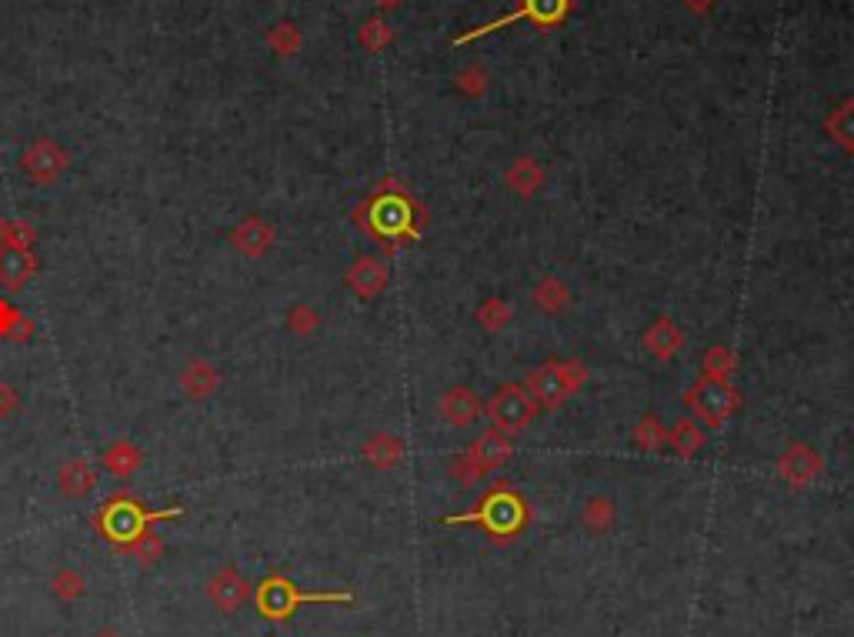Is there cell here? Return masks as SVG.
I'll return each mask as SVG.
<instances>
[{
    "mask_svg": "<svg viewBox=\"0 0 854 637\" xmlns=\"http://www.w3.org/2000/svg\"><path fill=\"white\" fill-rule=\"evenodd\" d=\"M588 381V367L581 361H548L528 377V394L538 401V407H561L568 397H574Z\"/></svg>",
    "mask_w": 854,
    "mask_h": 637,
    "instance_id": "obj_1",
    "label": "cell"
},
{
    "mask_svg": "<svg viewBox=\"0 0 854 637\" xmlns=\"http://www.w3.org/2000/svg\"><path fill=\"white\" fill-rule=\"evenodd\" d=\"M161 517H181V507L144 514L141 501H134L131 494H114L111 501H104L101 514H97V524H101V534L111 537V541L117 544V541H127V537L137 534L141 527H147L151 521H161Z\"/></svg>",
    "mask_w": 854,
    "mask_h": 637,
    "instance_id": "obj_2",
    "label": "cell"
},
{
    "mask_svg": "<svg viewBox=\"0 0 854 637\" xmlns=\"http://www.w3.org/2000/svg\"><path fill=\"white\" fill-rule=\"evenodd\" d=\"M488 417L501 434H518L538 417V401L528 394V387L508 384L488 401Z\"/></svg>",
    "mask_w": 854,
    "mask_h": 637,
    "instance_id": "obj_3",
    "label": "cell"
},
{
    "mask_svg": "<svg viewBox=\"0 0 854 637\" xmlns=\"http://www.w3.org/2000/svg\"><path fill=\"white\" fill-rule=\"evenodd\" d=\"M684 401H688L691 411L698 414L708 427H721L734 411H738V401H741V397H738V391H734L728 381L701 377V381L688 391V397H684Z\"/></svg>",
    "mask_w": 854,
    "mask_h": 637,
    "instance_id": "obj_4",
    "label": "cell"
},
{
    "mask_svg": "<svg viewBox=\"0 0 854 637\" xmlns=\"http://www.w3.org/2000/svg\"><path fill=\"white\" fill-rule=\"evenodd\" d=\"M514 454V444L508 434H501L498 427H491V431H484L478 441L471 444V451L461 454L458 461V474L464 477V481H474V477L488 474L494 471V467L508 464Z\"/></svg>",
    "mask_w": 854,
    "mask_h": 637,
    "instance_id": "obj_5",
    "label": "cell"
},
{
    "mask_svg": "<svg viewBox=\"0 0 854 637\" xmlns=\"http://www.w3.org/2000/svg\"><path fill=\"white\" fill-rule=\"evenodd\" d=\"M67 167H71V154H67L57 141H51V137H37V141L21 154V171L41 187L61 181L67 174Z\"/></svg>",
    "mask_w": 854,
    "mask_h": 637,
    "instance_id": "obj_6",
    "label": "cell"
},
{
    "mask_svg": "<svg viewBox=\"0 0 854 637\" xmlns=\"http://www.w3.org/2000/svg\"><path fill=\"white\" fill-rule=\"evenodd\" d=\"M207 601H211L217 611L224 614H234L251 601V584L247 577L237 571V567H221L217 574L207 577V587H204Z\"/></svg>",
    "mask_w": 854,
    "mask_h": 637,
    "instance_id": "obj_7",
    "label": "cell"
},
{
    "mask_svg": "<svg viewBox=\"0 0 854 637\" xmlns=\"http://www.w3.org/2000/svg\"><path fill=\"white\" fill-rule=\"evenodd\" d=\"M304 601H317L314 594H301L297 587L287 581V577H267L257 591V604H261V614L271 617V621H281V617L294 614L297 604Z\"/></svg>",
    "mask_w": 854,
    "mask_h": 637,
    "instance_id": "obj_8",
    "label": "cell"
},
{
    "mask_svg": "<svg viewBox=\"0 0 854 637\" xmlns=\"http://www.w3.org/2000/svg\"><path fill=\"white\" fill-rule=\"evenodd\" d=\"M821 471H824L821 454L814 451V447L801 444V441H794V444L784 447V454H781V461H778V474H781L788 484H794V487H808Z\"/></svg>",
    "mask_w": 854,
    "mask_h": 637,
    "instance_id": "obj_9",
    "label": "cell"
},
{
    "mask_svg": "<svg viewBox=\"0 0 854 637\" xmlns=\"http://www.w3.org/2000/svg\"><path fill=\"white\" fill-rule=\"evenodd\" d=\"M274 241H277L274 224L264 221L261 214H247L231 231V247L244 257H264L274 247Z\"/></svg>",
    "mask_w": 854,
    "mask_h": 637,
    "instance_id": "obj_10",
    "label": "cell"
},
{
    "mask_svg": "<svg viewBox=\"0 0 854 637\" xmlns=\"http://www.w3.org/2000/svg\"><path fill=\"white\" fill-rule=\"evenodd\" d=\"M344 281L357 297H367V301H371V297H377L387 287L391 271H387V264L381 257H357V261L347 267Z\"/></svg>",
    "mask_w": 854,
    "mask_h": 637,
    "instance_id": "obj_11",
    "label": "cell"
},
{
    "mask_svg": "<svg viewBox=\"0 0 854 637\" xmlns=\"http://www.w3.org/2000/svg\"><path fill=\"white\" fill-rule=\"evenodd\" d=\"M34 274H37L34 251L0 247V287H4V291H24Z\"/></svg>",
    "mask_w": 854,
    "mask_h": 637,
    "instance_id": "obj_12",
    "label": "cell"
},
{
    "mask_svg": "<svg viewBox=\"0 0 854 637\" xmlns=\"http://www.w3.org/2000/svg\"><path fill=\"white\" fill-rule=\"evenodd\" d=\"M57 487H61V494L71 497V501H84V497L97 487V471L87 457H67L61 464V471H57Z\"/></svg>",
    "mask_w": 854,
    "mask_h": 637,
    "instance_id": "obj_13",
    "label": "cell"
},
{
    "mask_svg": "<svg viewBox=\"0 0 854 637\" xmlns=\"http://www.w3.org/2000/svg\"><path fill=\"white\" fill-rule=\"evenodd\" d=\"M217 387H221V371L204 361V357H194V361L184 364L181 371V391L191 397V401H207V397L217 394Z\"/></svg>",
    "mask_w": 854,
    "mask_h": 637,
    "instance_id": "obj_14",
    "label": "cell"
},
{
    "mask_svg": "<svg viewBox=\"0 0 854 637\" xmlns=\"http://www.w3.org/2000/svg\"><path fill=\"white\" fill-rule=\"evenodd\" d=\"M438 414L454 427H468V424H474V417L481 414V401L471 387H451V391L441 397Z\"/></svg>",
    "mask_w": 854,
    "mask_h": 637,
    "instance_id": "obj_15",
    "label": "cell"
},
{
    "mask_svg": "<svg viewBox=\"0 0 854 637\" xmlns=\"http://www.w3.org/2000/svg\"><path fill=\"white\" fill-rule=\"evenodd\" d=\"M644 347H648V354L658 357V361H671V357L684 347V331L671 321V317H658V321L644 331Z\"/></svg>",
    "mask_w": 854,
    "mask_h": 637,
    "instance_id": "obj_16",
    "label": "cell"
},
{
    "mask_svg": "<svg viewBox=\"0 0 854 637\" xmlns=\"http://www.w3.org/2000/svg\"><path fill=\"white\" fill-rule=\"evenodd\" d=\"M411 204L404 201V197H381V201L374 204V231L381 237H397L404 231H411Z\"/></svg>",
    "mask_w": 854,
    "mask_h": 637,
    "instance_id": "obj_17",
    "label": "cell"
},
{
    "mask_svg": "<svg viewBox=\"0 0 854 637\" xmlns=\"http://www.w3.org/2000/svg\"><path fill=\"white\" fill-rule=\"evenodd\" d=\"M117 551L127 554V557H134V561L141 564V567H151V564L161 561V554H164V537L157 534L151 524H147V527H141L137 534L127 537V541H117Z\"/></svg>",
    "mask_w": 854,
    "mask_h": 637,
    "instance_id": "obj_18",
    "label": "cell"
},
{
    "mask_svg": "<svg viewBox=\"0 0 854 637\" xmlns=\"http://www.w3.org/2000/svg\"><path fill=\"white\" fill-rule=\"evenodd\" d=\"M401 457H404V441L391 431H377L364 444V461L374 464L377 471H391V467L401 464Z\"/></svg>",
    "mask_w": 854,
    "mask_h": 637,
    "instance_id": "obj_19",
    "label": "cell"
},
{
    "mask_svg": "<svg viewBox=\"0 0 854 637\" xmlns=\"http://www.w3.org/2000/svg\"><path fill=\"white\" fill-rule=\"evenodd\" d=\"M101 464L114 477H134L144 464V451L134 441H114V444H107Z\"/></svg>",
    "mask_w": 854,
    "mask_h": 637,
    "instance_id": "obj_20",
    "label": "cell"
},
{
    "mask_svg": "<svg viewBox=\"0 0 854 637\" xmlns=\"http://www.w3.org/2000/svg\"><path fill=\"white\" fill-rule=\"evenodd\" d=\"M504 181H508V187L514 194L534 197L541 191V184H544V171L538 167V161H531V157H518V161L511 164V171H508Z\"/></svg>",
    "mask_w": 854,
    "mask_h": 637,
    "instance_id": "obj_21",
    "label": "cell"
},
{
    "mask_svg": "<svg viewBox=\"0 0 854 637\" xmlns=\"http://www.w3.org/2000/svg\"><path fill=\"white\" fill-rule=\"evenodd\" d=\"M531 297H534V304H538L544 314H558V311L568 307L571 291H568V284H564L561 277H541V281L534 284Z\"/></svg>",
    "mask_w": 854,
    "mask_h": 637,
    "instance_id": "obj_22",
    "label": "cell"
},
{
    "mask_svg": "<svg viewBox=\"0 0 854 637\" xmlns=\"http://www.w3.org/2000/svg\"><path fill=\"white\" fill-rule=\"evenodd\" d=\"M31 334H34V324L27 321V314L17 311L11 301H4V297H0V337H4V341L24 344Z\"/></svg>",
    "mask_w": 854,
    "mask_h": 637,
    "instance_id": "obj_23",
    "label": "cell"
},
{
    "mask_svg": "<svg viewBox=\"0 0 854 637\" xmlns=\"http://www.w3.org/2000/svg\"><path fill=\"white\" fill-rule=\"evenodd\" d=\"M564 7H568V0H528V4H524L518 14L504 17V21L491 24V27H504L508 21H518V17H534L538 24H554L564 14ZM491 27H484V31H491Z\"/></svg>",
    "mask_w": 854,
    "mask_h": 637,
    "instance_id": "obj_24",
    "label": "cell"
},
{
    "mask_svg": "<svg viewBox=\"0 0 854 637\" xmlns=\"http://www.w3.org/2000/svg\"><path fill=\"white\" fill-rule=\"evenodd\" d=\"M51 594L61 597V601H77V597L87 594V577L77 567H61L51 577Z\"/></svg>",
    "mask_w": 854,
    "mask_h": 637,
    "instance_id": "obj_25",
    "label": "cell"
},
{
    "mask_svg": "<svg viewBox=\"0 0 854 637\" xmlns=\"http://www.w3.org/2000/svg\"><path fill=\"white\" fill-rule=\"evenodd\" d=\"M664 444H668L674 454L691 457V454L704 444V434H701V427L694 424V421H678V424H674L671 431H668V441H664Z\"/></svg>",
    "mask_w": 854,
    "mask_h": 637,
    "instance_id": "obj_26",
    "label": "cell"
},
{
    "mask_svg": "<svg viewBox=\"0 0 854 637\" xmlns=\"http://www.w3.org/2000/svg\"><path fill=\"white\" fill-rule=\"evenodd\" d=\"M511 304L504 301V297H488L481 307H478V324L484 327V331H504V327L511 324Z\"/></svg>",
    "mask_w": 854,
    "mask_h": 637,
    "instance_id": "obj_27",
    "label": "cell"
},
{
    "mask_svg": "<svg viewBox=\"0 0 854 637\" xmlns=\"http://www.w3.org/2000/svg\"><path fill=\"white\" fill-rule=\"evenodd\" d=\"M738 371V357H734L728 347L718 344L704 354V377H714V381H731V374Z\"/></svg>",
    "mask_w": 854,
    "mask_h": 637,
    "instance_id": "obj_28",
    "label": "cell"
},
{
    "mask_svg": "<svg viewBox=\"0 0 854 637\" xmlns=\"http://www.w3.org/2000/svg\"><path fill=\"white\" fill-rule=\"evenodd\" d=\"M828 134L834 137V144L844 147V151H854V104H844L841 111L831 114Z\"/></svg>",
    "mask_w": 854,
    "mask_h": 637,
    "instance_id": "obj_29",
    "label": "cell"
},
{
    "mask_svg": "<svg viewBox=\"0 0 854 637\" xmlns=\"http://www.w3.org/2000/svg\"><path fill=\"white\" fill-rule=\"evenodd\" d=\"M287 327H291V334L297 337H311L317 327H321V314H317L311 304H294L291 311H287Z\"/></svg>",
    "mask_w": 854,
    "mask_h": 637,
    "instance_id": "obj_30",
    "label": "cell"
},
{
    "mask_svg": "<svg viewBox=\"0 0 854 637\" xmlns=\"http://www.w3.org/2000/svg\"><path fill=\"white\" fill-rule=\"evenodd\" d=\"M634 441H638V447H644V451H658V447H664V441H668V431L661 427L658 417H641V424L634 427Z\"/></svg>",
    "mask_w": 854,
    "mask_h": 637,
    "instance_id": "obj_31",
    "label": "cell"
},
{
    "mask_svg": "<svg viewBox=\"0 0 854 637\" xmlns=\"http://www.w3.org/2000/svg\"><path fill=\"white\" fill-rule=\"evenodd\" d=\"M267 41H271V47L277 54H294L297 47H301V34H297V27L294 24H277L274 31H271V37H267Z\"/></svg>",
    "mask_w": 854,
    "mask_h": 637,
    "instance_id": "obj_32",
    "label": "cell"
},
{
    "mask_svg": "<svg viewBox=\"0 0 854 637\" xmlns=\"http://www.w3.org/2000/svg\"><path fill=\"white\" fill-rule=\"evenodd\" d=\"M584 517H588L591 527H608L614 517V504L608 497H591L588 507H584Z\"/></svg>",
    "mask_w": 854,
    "mask_h": 637,
    "instance_id": "obj_33",
    "label": "cell"
},
{
    "mask_svg": "<svg viewBox=\"0 0 854 637\" xmlns=\"http://www.w3.org/2000/svg\"><path fill=\"white\" fill-rule=\"evenodd\" d=\"M17 407H21V391H17L14 384L0 381V421H7V417L17 414Z\"/></svg>",
    "mask_w": 854,
    "mask_h": 637,
    "instance_id": "obj_34",
    "label": "cell"
},
{
    "mask_svg": "<svg viewBox=\"0 0 854 637\" xmlns=\"http://www.w3.org/2000/svg\"><path fill=\"white\" fill-rule=\"evenodd\" d=\"M361 41H364L367 47H374V51H377V47H381V44L391 41V31H387V27H384L381 21H371V24L364 27Z\"/></svg>",
    "mask_w": 854,
    "mask_h": 637,
    "instance_id": "obj_35",
    "label": "cell"
},
{
    "mask_svg": "<svg viewBox=\"0 0 854 637\" xmlns=\"http://www.w3.org/2000/svg\"><path fill=\"white\" fill-rule=\"evenodd\" d=\"M461 87H464V91H468V87H471V91H481V74L478 71H471V74L464 71L461 74Z\"/></svg>",
    "mask_w": 854,
    "mask_h": 637,
    "instance_id": "obj_36",
    "label": "cell"
},
{
    "mask_svg": "<svg viewBox=\"0 0 854 637\" xmlns=\"http://www.w3.org/2000/svg\"><path fill=\"white\" fill-rule=\"evenodd\" d=\"M688 4L694 7V11H704V7H708V4H711V0H688Z\"/></svg>",
    "mask_w": 854,
    "mask_h": 637,
    "instance_id": "obj_37",
    "label": "cell"
},
{
    "mask_svg": "<svg viewBox=\"0 0 854 637\" xmlns=\"http://www.w3.org/2000/svg\"><path fill=\"white\" fill-rule=\"evenodd\" d=\"M94 637H124L121 631H114V627H107V631H101V634H94Z\"/></svg>",
    "mask_w": 854,
    "mask_h": 637,
    "instance_id": "obj_38",
    "label": "cell"
},
{
    "mask_svg": "<svg viewBox=\"0 0 854 637\" xmlns=\"http://www.w3.org/2000/svg\"><path fill=\"white\" fill-rule=\"evenodd\" d=\"M381 4H384V7H391V4H397V0H381Z\"/></svg>",
    "mask_w": 854,
    "mask_h": 637,
    "instance_id": "obj_39",
    "label": "cell"
}]
</instances>
